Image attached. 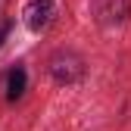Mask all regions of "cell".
<instances>
[{
    "label": "cell",
    "instance_id": "cell-1",
    "mask_svg": "<svg viewBox=\"0 0 131 131\" xmlns=\"http://www.w3.org/2000/svg\"><path fill=\"white\" fill-rule=\"evenodd\" d=\"M47 72L56 84H75L84 78V56L72 47H59V50L47 59Z\"/></svg>",
    "mask_w": 131,
    "mask_h": 131
},
{
    "label": "cell",
    "instance_id": "cell-2",
    "mask_svg": "<svg viewBox=\"0 0 131 131\" xmlns=\"http://www.w3.org/2000/svg\"><path fill=\"white\" fill-rule=\"evenodd\" d=\"M22 22L31 35H44L56 22V3L53 0H28L22 9Z\"/></svg>",
    "mask_w": 131,
    "mask_h": 131
},
{
    "label": "cell",
    "instance_id": "cell-3",
    "mask_svg": "<svg viewBox=\"0 0 131 131\" xmlns=\"http://www.w3.org/2000/svg\"><path fill=\"white\" fill-rule=\"evenodd\" d=\"M94 16L100 25H122L131 16V0H94Z\"/></svg>",
    "mask_w": 131,
    "mask_h": 131
},
{
    "label": "cell",
    "instance_id": "cell-4",
    "mask_svg": "<svg viewBox=\"0 0 131 131\" xmlns=\"http://www.w3.org/2000/svg\"><path fill=\"white\" fill-rule=\"evenodd\" d=\"M28 91V72H25V66H13V69L6 72L3 78V94H6V100L16 103V100H22Z\"/></svg>",
    "mask_w": 131,
    "mask_h": 131
},
{
    "label": "cell",
    "instance_id": "cell-5",
    "mask_svg": "<svg viewBox=\"0 0 131 131\" xmlns=\"http://www.w3.org/2000/svg\"><path fill=\"white\" fill-rule=\"evenodd\" d=\"M9 31H13V19H3V22H0V47H3V41H6Z\"/></svg>",
    "mask_w": 131,
    "mask_h": 131
}]
</instances>
